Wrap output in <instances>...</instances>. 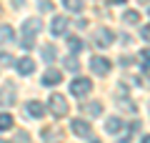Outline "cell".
<instances>
[{
    "label": "cell",
    "mask_w": 150,
    "mask_h": 143,
    "mask_svg": "<svg viewBox=\"0 0 150 143\" xmlns=\"http://www.w3.org/2000/svg\"><path fill=\"white\" fill-rule=\"evenodd\" d=\"M40 28H43V23L38 20V18H30V20L23 23V40H20V45L25 48V50H30V48L35 45V35L40 33Z\"/></svg>",
    "instance_id": "6da1fadb"
},
{
    "label": "cell",
    "mask_w": 150,
    "mask_h": 143,
    "mask_svg": "<svg viewBox=\"0 0 150 143\" xmlns=\"http://www.w3.org/2000/svg\"><path fill=\"white\" fill-rule=\"evenodd\" d=\"M48 108H50V113H53L55 118H63V116H68V101H65V98H63L60 93H53V95H50Z\"/></svg>",
    "instance_id": "7a4b0ae2"
},
{
    "label": "cell",
    "mask_w": 150,
    "mask_h": 143,
    "mask_svg": "<svg viewBox=\"0 0 150 143\" xmlns=\"http://www.w3.org/2000/svg\"><path fill=\"white\" fill-rule=\"evenodd\" d=\"M90 88H93V83L88 78H75V80H70V93L75 95V98H83L85 93H90Z\"/></svg>",
    "instance_id": "3957f363"
},
{
    "label": "cell",
    "mask_w": 150,
    "mask_h": 143,
    "mask_svg": "<svg viewBox=\"0 0 150 143\" xmlns=\"http://www.w3.org/2000/svg\"><path fill=\"white\" fill-rule=\"evenodd\" d=\"M110 68H112V63H110L108 58H103V55L90 58V70H93V73H98V75H108V73H110Z\"/></svg>",
    "instance_id": "277c9868"
},
{
    "label": "cell",
    "mask_w": 150,
    "mask_h": 143,
    "mask_svg": "<svg viewBox=\"0 0 150 143\" xmlns=\"http://www.w3.org/2000/svg\"><path fill=\"white\" fill-rule=\"evenodd\" d=\"M112 38H115V33H112L110 28H98L95 35H93V40H95L98 48H108V45L112 43Z\"/></svg>",
    "instance_id": "5b68a950"
},
{
    "label": "cell",
    "mask_w": 150,
    "mask_h": 143,
    "mask_svg": "<svg viewBox=\"0 0 150 143\" xmlns=\"http://www.w3.org/2000/svg\"><path fill=\"white\" fill-rule=\"evenodd\" d=\"M70 128H73V133L75 136H83V138H90L93 136V128H90V123L88 121H70Z\"/></svg>",
    "instance_id": "8992f818"
},
{
    "label": "cell",
    "mask_w": 150,
    "mask_h": 143,
    "mask_svg": "<svg viewBox=\"0 0 150 143\" xmlns=\"http://www.w3.org/2000/svg\"><path fill=\"white\" fill-rule=\"evenodd\" d=\"M13 103H15V85L5 83L0 88V106H13Z\"/></svg>",
    "instance_id": "52a82bcc"
},
{
    "label": "cell",
    "mask_w": 150,
    "mask_h": 143,
    "mask_svg": "<svg viewBox=\"0 0 150 143\" xmlns=\"http://www.w3.org/2000/svg\"><path fill=\"white\" fill-rule=\"evenodd\" d=\"M68 18H63V15H58V18H53V23H50V33H53L55 38H60L65 30H68Z\"/></svg>",
    "instance_id": "ba28073f"
},
{
    "label": "cell",
    "mask_w": 150,
    "mask_h": 143,
    "mask_svg": "<svg viewBox=\"0 0 150 143\" xmlns=\"http://www.w3.org/2000/svg\"><path fill=\"white\" fill-rule=\"evenodd\" d=\"M15 68H18V73H20V75H33V73H35V63H33L28 55L15 60Z\"/></svg>",
    "instance_id": "9c48e42d"
},
{
    "label": "cell",
    "mask_w": 150,
    "mask_h": 143,
    "mask_svg": "<svg viewBox=\"0 0 150 143\" xmlns=\"http://www.w3.org/2000/svg\"><path fill=\"white\" fill-rule=\"evenodd\" d=\"M60 80H63V73L58 68H48L45 75H43V85H58Z\"/></svg>",
    "instance_id": "30bf717a"
},
{
    "label": "cell",
    "mask_w": 150,
    "mask_h": 143,
    "mask_svg": "<svg viewBox=\"0 0 150 143\" xmlns=\"http://www.w3.org/2000/svg\"><path fill=\"white\" fill-rule=\"evenodd\" d=\"M25 111H28V116H33V118H43L45 116V106L40 101H30Z\"/></svg>",
    "instance_id": "8fae6325"
},
{
    "label": "cell",
    "mask_w": 150,
    "mask_h": 143,
    "mask_svg": "<svg viewBox=\"0 0 150 143\" xmlns=\"http://www.w3.org/2000/svg\"><path fill=\"white\" fill-rule=\"evenodd\" d=\"M125 128V123L120 121V118H110V121H105V131L108 133H120Z\"/></svg>",
    "instance_id": "7c38bea8"
},
{
    "label": "cell",
    "mask_w": 150,
    "mask_h": 143,
    "mask_svg": "<svg viewBox=\"0 0 150 143\" xmlns=\"http://www.w3.org/2000/svg\"><path fill=\"white\" fill-rule=\"evenodd\" d=\"M55 58H58V50H55V45H45V48H43V60H45V63H53Z\"/></svg>",
    "instance_id": "4fadbf2b"
},
{
    "label": "cell",
    "mask_w": 150,
    "mask_h": 143,
    "mask_svg": "<svg viewBox=\"0 0 150 143\" xmlns=\"http://www.w3.org/2000/svg\"><path fill=\"white\" fill-rule=\"evenodd\" d=\"M63 3H65V8L73 10V13H80L83 8H85V0H63Z\"/></svg>",
    "instance_id": "5bb4252c"
},
{
    "label": "cell",
    "mask_w": 150,
    "mask_h": 143,
    "mask_svg": "<svg viewBox=\"0 0 150 143\" xmlns=\"http://www.w3.org/2000/svg\"><path fill=\"white\" fill-rule=\"evenodd\" d=\"M83 111H85V113H90V116H100V113H103V103H85V106H83Z\"/></svg>",
    "instance_id": "9a60e30c"
},
{
    "label": "cell",
    "mask_w": 150,
    "mask_h": 143,
    "mask_svg": "<svg viewBox=\"0 0 150 143\" xmlns=\"http://www.w3.org/2000/svg\"><path fill=\"white\" fill-rule=\"evenodd\" d=\"M68 48L73 50V53H80V50H83V40L78 35H70L68 38Z\"/></svg>",
    "instance_id": "2e32d148"
},
{
    "label": "cell",
    "mask_w": 150,
    "mask_h": 143,
    "mask_svg": "<svg viewBox=\"0 0 150 143\" xmlns=\"http://www.w3.org/2000/svg\"><path fill=\"white\" fill-rule=\"evenodd\" d=\"M13 38H15V30H13L10 25H3V28H0V40H3V43H10Z\"/></svg>",
    "instance_id": "e0dca14e"
},
{
    "label": "cell",
    "mask_w": 150,
    "mask_h": 143,
    "mask_svg": "<svg viewBox=\"0 0 150 143\" xmlns=\"http://www.w3.org/2000/svg\"><path fill=\"white\" fill-rule=\"evenodd\" d=\"M13 128V116L10 113H0V131H8Z\"/></svg>",
    "instance_id": "ac0fdd59"
},
{
    "label": "cell",
    "mask_w": 150,
    "mask_h": 143,
    "mask_svg": "<svg viewBox=\"0 0 150 143\" xmlns=\"http://www.w3.org/2000/svg\"><path fill=\"white\" fill-rule=\"evenodd\" d=\"M123 20L128 23V25H135V23L140 20V13H138V10H128V13L123 15Z\"/></svg>",
    "instance_id": "d6986e66"
},
{
    "label": "cell",
    "mask_w": 150,
    "mask_h": 143,
    "mask_svg": "<svg viewBox=\"0 0 150 143\" xmlns=\"http://www.w3.org/2000/svg\"><path fill=\"white\" fill-rule=\"evenodd\" d=\"M140 65H143V68H150V48H145V50H140Z\"/></svg>",
    "instance_id": "ffe728a7"
},
{
    "label": "cell",
    "mask_w": 150,
    "mask_h": 143,
    "mask_svg": "<svg viewBox=\"0 0 150 143\" xmlns=\"http://www.w3.org/2000/svg\"><path fill=\"white\" fill-rule=\"evenodd\" d=\"M65 68H68V70H78V63H75L73 55H68V58H65Z\"/></svg>",
    "instance_id": "44dd1931"
},
{
    "label": "cell",
    "mask_w": 150,
    "mask_h": 143,
    "mask_svg": "<svg viewBox=\"0 0 150 143\" xmlns=\"http://www.w3.org/2000/svg\"><path fill=\"white\" fill-rule=\"evenodd\" d=\"M15 143H28V133L20 131V133H18V141H15Z\"/></svg>",
    "instance_id": "7402d4cb"
},
{
    "label": "cell",
    "mask_w": 150,
    "mask_h": 143,
    "mask_svg": "<svg viewBox=\"0 0 150 143\" xmlns=\"http://www.w3.org/2000/svg\"><path fill=\"white\" fill-rule=\"evenodd\" d=\"M10 60H13V58H10V55H8V53H0V63H5V65H8V63H10Z\"/></svg>",
    "instance_id": "603a6c76"
},
{
    "label": "cell",
    "mask_w": 150,
    "mask_h": 143,
    "mask_svg": "<svg viewBox=\"0 0 150 143\" xmlns=\"http://www.w3.org/2000/svg\"><path fill=\"white\" fill-rule=\"evenodd\" d=\"M140 33H143V38H145V40H150V25H145Z\"/></svg>",
    "instance_id": "cb8c5ba5"
},
{
    "label": "cell",
    "mask_w": 150,
    "mask_h": 143,
    "mask_svg": "<svg viewBox=\"0 0 150 143\" xmlns=\"http://www.w3.org/2000/svg\"><path fill=\"white\" fill-rule=\"evenodd\" d=\"M108 3H112V5H123L125 0H108Z\"/></svg>",
    "instance_id": "d4e9b609"
},
{
    "label": "cell",
    "mask_w": 150,
    "mask_h": 143,
    "mask_svg": "<svg viewBox=\"0 0 150 143\" xmlns=\"http://www.w3.org/2000/svg\"><path fill=\"white\" fill-rule=\"evenodd\" d=\"M13 5H15V8H23V0H13Z\"/></svg>",
    "instance_id": "484cf974"
},
{
    "label": "cell",
    "mask_w": 150,
    "mask_h": 143,
    "mask_svg": "<svg viewBox=\"0 0 150 143\" xmlns=\"http://www.w3.org/2000/svg\"><path fill=\"white\" fill-rule=\"evenodd\" d=\"M143 143H150V136H145V138H143Z\"/></svg>",
    "instance_id": "4316f807"
},
{
    "label": "cell",
    "mask_w": 150,
    "mask_h": 143,
    "mask_svg": "<svg viewBox=\"0 0 150 143\" xmlns=\"http://www.w3.org/2000/svg\"><path fill=\"white\" fill-rule=\"evenodd\" d=\"M0 143H8V141H5V138H0Z\"/></svg>",
    "instance_id": "83f0119b"
},
{
    "label": "cell",
    "mask_w": 150,
    "mask_h": 143,
    "mask_svg": "<svg viewBox=\"0 0 150 143\" xmlns=\"http://www.w3.org/2000/svg\"><path fill=\"white\" fill-rule=\"evenodd\" d=\"M140 3H150V0H140Z\"/></svg>",
    "instance_id": "f1b7e54d"
}]
</instances>
